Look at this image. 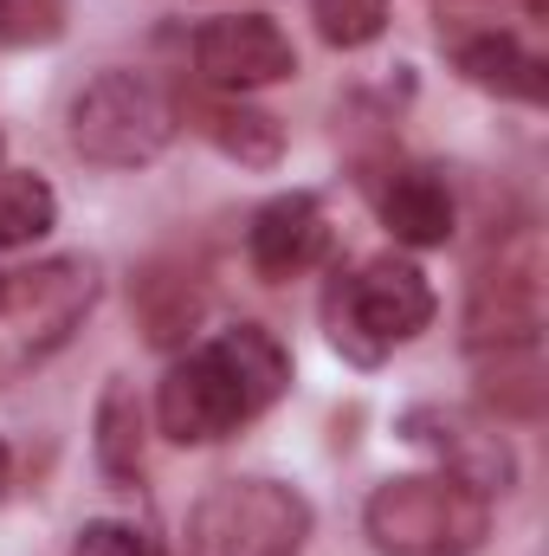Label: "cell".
<instances>
[{"label": "cell", "mask_w": 549, "mask_h": 556, "mask_svg": "<svg viewBox=\"0 0 549 556\" xmlns=\"http://www.w3.org/2000/svg\"><path fill=\"white\" fill-rule=\"evenodd\" d=\"M284 382H291V356L278 350V337L259 324H240L162 376L155 415H162L168 440L207 446V440H227L233 427H246L253 415H266L284 395Z\"/></svg>", "instance_id": "1"}, {"label": "cell", "mask_w": 549, "mask_h": 556, "mask_svg": "<svg viewBox=\"0 0 549 556\" xmlns=\"http://www.w3.org/2000/svg\"><path fill=\"white\" fill-rule=\"evenodd\" d=\"M491 531V511L452 472L388 479L369 498V544L382 556H472Z\"/></svg>", "instance_id": "2"}, {"label": "cell", "mask_w": 549, "mask_h": 556, "mask_svg": "<svg viewBox=\"0 0 549 556\" xmlns=\"http://www.w3.org/2000/svg\"><path fill=\"white\" fill-rule=\"evenodd\" d=\"M310 511L272 479H233L188 511V556H297Z\"/></svg>", "instance_id": "3"}, {"label": "cell", "mask_w": 549, "mask_h": 556, "mask_svg": "<svg viewBox=\"0 0 549 556\" xmlns=\"http://www.w3.org/2000/svg\"><path fill=\"white\" fill-rule=\"evenodd\" d=\"M323 317H330V337H336L343 356L375 363L388 343H408L413 330H426V317H433V285H426V273L408 266V260H375V266H362L356 278H343V285L330 291Z\"/></svg>", "instance_id": "4"}, {"label": "cell", "mask_w": 549, "mask_h": 556, "mask_svg": "<svg viewBox=\"0 0 549 556\" xmlns=\"http://www.w3.org/2000/svg\"><path fill=\"white\" fill-rule=\"evenodd\" d=\"M168 137H175V111H168V98L142 72H104L72 104V142H78V155H91L104 168H137Z\"/></svg>", "instance_id": "5"}, {"label": "cell", "mask_w": 549, "mask_h": 556, "mask_svg": "<svg viewBox=\"0 0 549 556\" xmlns=\"http://www.w3.org/2000/svg\"><path fill=\"white\" fill-rule=\"evenodd\" d=\"M98 298V278L78 260H52V266H33V273L7 278V298H0V317H13L20 330V356H46L72 337V324L91 311Z\"/></svg>", "instance_id": "6"}, {"label": "cell", "mask_w": 549, "mask_h": 556, "mask_svg": "<svg viewBox=\"0 0 549 556\" xmlns=\"http://www.w3.org/2000/svg\"><path fill=\"white\" fill-rule=\"evenodd\" d=\"M194 65L207 85H227V91H253V85H278L297 72V52L291 39L278 33L272 13H227V20H207L194 33Z\"/></svg>", "instance_id": "7"}, {"label": "cell", "mask_w": 549, "mask_h": 556, "mask_svg": "<svg viewBox=\"0 0 549 556\" xmlns=\"http://www.w3.org/2000/svg\"><path fill=\"white\" fill-rule=\"evenodd\" d=\"M401 427H408L413 446H426V453L439 459V472H452V479L472 485L478 498H491V492H505V485L518 479V459H511L505 433L478 427V420L459 415V408H413Z\"/></svg>", "instance_id": "8"}, {"label": "cell", "mask_w": 549, "mask_h": 556, "mask_svg": "<svg viewBox=\"0 0 549 556\" xmlns=\"http://www.w3.org/2000/svg\"><path fill=\"white\" fill-rule=\"evenodd\" d=\"M472 350H537V330H544V278L537 260L524 266H498L472 285Z\"/></svg>", "instance_id": "9"}, {"label": "cell", "mask_w": 549, "mask_h": 556, "mask_svg": "<svg viewBox=\"0 0 549 556\" xmlns=\"http://www.w3.org/2000/svg\"><path fill=\"white\" fill-rule=\"evenodd\" d=\"M330 247V227H323V207L310 194H278L272 207H259L253 233H246V253H253V273L284 285V278H304Z\"/></svg>", "instance_id": "10"}, {"label": "cell", "mask_w": 549, "mask_h": 556, "mask_svg": "<svg viewBox=\"0 0 549 556\" xmlns=\"http://www.w3.org/2000/svg\"><path fill=\"white\" fill-rule=\"evenodd\" d=\"M375 207L401 247H446L452 240V194L433 168H395L388 188L375 194Z\"/></svg>", "instance_id": "11"}, {"label": "cell", "mask_w": 549, "mask_h": 556, "mask_svg": "<svg viewBox=\"0 0 549 556\" xmlns=\"http://www.w3.org/2000/svg\"><path fill=\"white\" fill-rule=\"evenodd\" d=\"M459 72L485 91H505V98H531L544 104V59H531L511 33H491V39H472L459 52Z\"/></svg>", "instance_id": "12"}, {"label": "cell", "mask_w": 549, "mask_h": 556, "mask_svg": "<svg viewBox=\"0 0 549 556\" xmlns=\"http://www.w3.org/2000/svg\"><path fill=\"white\" fill-rule=\"evenodd\" d=\"M98 466L111 485H137L142 472V402L130 382H111L98 402Z\"/></svg>", "instance_id": "13"}, {"label": "cell", "mask_w": 549, "mask_h": 556, "mask_svg": "<svg viewBox=\"0 0 549 556\" xmlns=\"http://www.w3.org/2000/svg\"><path fill=\"white\" fill-rule=\"evenodd\" d=\"M201 130L220 142L233 162H246V168H272L284 155V130L266 111H246V104H201Z\"/></svg>", "instance_id": "14"}, {"label": "cell", "mask_w": 549, "mask_h": 556, "mask_svg": "<svg viewBox=\"0 0 549 556\" xmlns=\"http://www.w3.org/2000/svg\"><path fill=\"white\" fill-rule=\"evenodd\" d=\"M52 214H59V201H52V188L39 181V175H0V247H26V240H39L46 227H52Z\"/></svg>", "instance_id": "15"}, {"label": "cell", "mask_w": 549, "mask_h": 556, "mask_svg": "<svg viewBox=\"0 0 549 556\" xmlns=\"http://www.w3.org/2000/svg\"><path fill=\"white\" fill-rule=\"evenodd\" d=\"M388 20V0H317V33L330 46H369Z\"/></svg>", "instance_id": "16"}, {"label": "cell", "mask_w": 549, "mask_h": 556, "mask_svg": "<svg viewBox=\"0 0 549 556\" xmlns=\"http://www.w3.org/2000/svg\"><path fill=\"white\" fill-rule=\"evenodd\" d=\"M72 556H149V544H142L130 525H117V518H98V525H85V531H78Z\"/></svg>", "instance_id": "17"}, {"label": "cell", "mask_w": 549, "mask_h": 556, "mask_svg": "<svg viewBox=\"0 0 549 556\" xmlns=\"http://www.w3.org/2000/svg\"><path fill=\"white\" fill-rule=\"evenodd\" d=\"M0 485H7V446H0Z\"/></svg>", "instance_id": "18"}, {"label": "cell", "mask_w": 549, "mask_h": 556, "mask_svg": "<svg viewBox=\"0 0 549 556\" xmlns=\"http://www.w3.org/2000/svg\"><path fill=\"white\" fill-rule=\"evenodd\" d=\"M0 298H7V278H0Z\"/></svg>", "instance_id": "19"}]
</instances>
